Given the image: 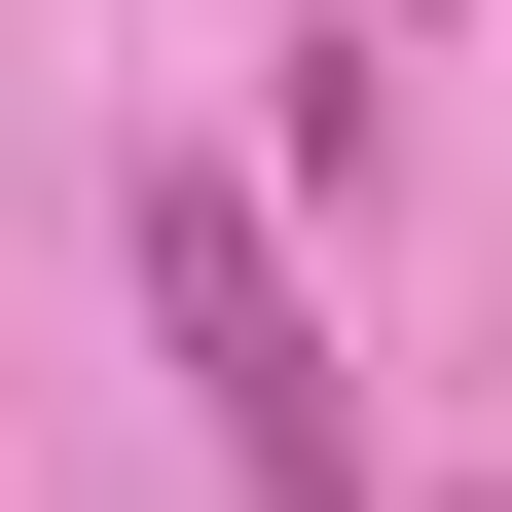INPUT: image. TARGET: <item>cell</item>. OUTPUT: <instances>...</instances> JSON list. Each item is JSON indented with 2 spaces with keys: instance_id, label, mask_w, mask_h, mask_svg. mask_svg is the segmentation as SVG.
Listing matches in <instances>:
<instances>
[{
  "instance_id": "6da1fadb",
  "label": "cell",
  "mask_w": 512,
  "mask_h": 512,
  "mask_svg": "<svg viewBox=\"0 0 512 512\" xmlns=\"http://www.w3.org/2000/svg\"><path fill=\"white\" fill-rule=\"evenodd\" d=\"M110 220H147V330H183V403H220V476H256V512H366V403H330V293H293V220H256L220 147H147Z\"/></svg>"
}]
</instances>
